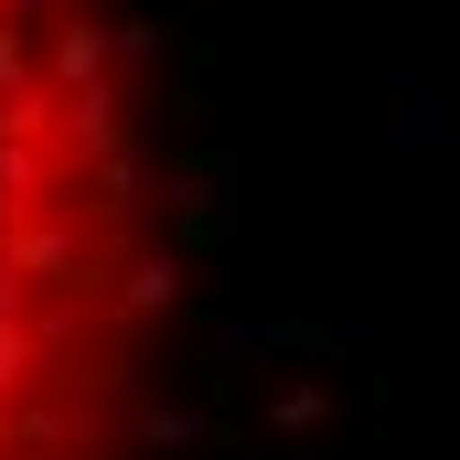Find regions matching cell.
Instances as JSON below:
<instances>
[{
	"mask_svg": "<svg viewBox=\"0 0 460 460\" xmlns=\"http://www.w3.org/2000/svg\"><path fill=\"white\" fill-rule=\"evenodd\" d=\"M172 311L108 0H0V460H128Z\"/></svg>",
	"mask_w": 460,
	"mask_h": 460,
	"instance_id": "cell-1",
	"label": "cell"
}]
</instances>
